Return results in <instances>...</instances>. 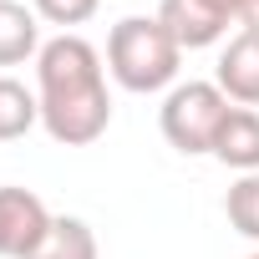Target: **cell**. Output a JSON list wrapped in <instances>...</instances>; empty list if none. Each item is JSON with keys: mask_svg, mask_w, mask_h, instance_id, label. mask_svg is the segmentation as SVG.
<instances>
[{"mask_svg": "<svg viewBox=\"0 0 259 259\" xmlns=\"http://www.w3.org/2000/svg\"><path fill=\"white\" fill-rule=\"evenodd\" d=\"M158 21L173 31V41L183 51H203V46L224 41L229 21H239V0H163Z\"/></svg>", "mask_w": 259, "mask_h": 259, "instance_id": "277c9868", "label": "cell"}, {"mask_svg": "<svg viewBox=\"0 0 259 259\" xmlns=\"http://www.w3.org/2000/svg\"><path fill=\"white\" fill-rule=\"evenodd\" d=\"M239 26L244 31H259V0H239Z\"/></svg>", "mask_w": 259, "mask_h": 259, "instance_id": "4fadbf2b", "label": "cell"}, {"mask_svg": "<svg viewBox=\"0 0 259 259\" xmlns=\"http://www.w3.org/2000/svg\"><path fill=\"white\" fill-rule=\"evenodd\" d=\"M36 122H41V102H36V92H31L26 81H16V76H0V143L26 138Z\"/></svg>", "mask_w": 259, "mask_h": 259, "instance_id": "30bf717a", "label": "cell"}, {"mask_svg": "<svg viewBox=\"0 0 259 259\" xmlns=\"http://www.w3.org/2000/svg\"><path fill=\"white\" fill-rule=\"evenodd\" d=\"M213 81L234 107H259V31H239L224 46V56L213 66Z\"/></svg>", "mask_w": 259, "mask_h": 259, "instance_id": "8992f818", "label": "cell"}, {"mask_svg": "<svg viewBox=\"0 0 259 259\" xmlns=\"http://www.w3.org/2000/svg\"><path fill=\"white\" fill-rule=\"evenodd\" d=\"M224 213H229V224H234L244 239L259 244V173H239V178L229 183V193H224Z\"/></svg>", "mask_w": 259, "mask_h": 259, "instance_id": "8fae6325", "label": "cell"}, {"mask_svg": "<svg viewBox=\"0 0 259 259\" xmlns=\"http://www.w3.org/2000/svg\"><path fill=\"white\" fill-rule=\"evenodd\" d=\"M244 259H259V249H254V254H244Z\"/></svg>", "mask_w": 259, "mask_h": 259, "instance_id": "5bb4252c", "label": "cell"}, {"mask_svg": "<svg viewBox=\"0 0 259 259\" xmlns=\"http://www.w3.org/2000/svg\"><path fill=\"white\" fill-rule=\"evenodd\" d=\"M36 102H41V127L51 143L92 148L112 127V92H107L102 51L76 31L51 36L36 56Z\"/></svg>", "mask_w": 259, "mask_h": 259, "instance_id": "6da1fadb", "label": "cell"}, {"mask_svg": "<svg viewBox=\"0 0 259 259\" xmlns=\"http://www.w3.org/2000/svg\"><path fill=\"white\" fill-rule=\"evenodd\" d=\"M213 158L234 173H259V112L254 107H229L213 138Z\"/></svg>", "mask_w": 259, "mask_h": 259, "instance_id": "52a82bcc", "label": "cell"}, {"mask_svg": "<svg viewBox=\"0 0 259 259\" xmlns=\"http://www.w3.org/2000/svg\"><path fill=\"white\" fill-rule=\"evenodd\" d=\"M26 259H102L97 254V234L87 219H71V213H56L46 239L26 254Z\"/></svg>", "mask_w": 259, "mask_h": 259, "instance_id": "9c48e42d", "label": "cell"}, {"mask_svg": "<svg viewBox=\"0 0 259 259\" xmlns=\"http://www.w3.org/2000/svg\"><path fill=\"white\" fill-rule=\"evenodd\" d=\"M229 97L219 92V81H178L163 107H158V127L168 148H178L183 158H213V138L229 117Z\"/></svg>", "mask_w": 259, "mask_h": 259, "instance_id": "3957f363", "label": "cell"}, {"mask_svg": "<svg viewBox=\"0 0 259 259\" xmlns=\"http://www.w3.org/2000/svg\"><path fill=\"white\" fill-rule=\"evenodd\" d=\"M51 219L56 213L31 188H0V259H26L46 239Z\"/></svg>", "mask_w": 259, "mask_h": 259, "instance_id": "5b68a950", "label": "cell"}, {"mask_svg": "<svg viewBox=\"0 0 259 259\" xmlns=\"http://www.w3.org/2000/svg\"><path fill=\"white\" fill-rule=\"evenodd\" d=\"M41 16L26 11L21 0H0V66H21L31 56H41Z\"/></svg>", "mask_w": 259, "mask_h": 259, "instance_id": "ba28073f", "label": "cell"}, {"mask_svg": "<svg viewBox=\"0 0 259 259\" xmlns=\"http://www.w3.org/2000/svg\"><path fill=\"white\" fill-rule=\"evenodd\" d=\"M183 66V46L158 16H122L107 31V71L122 92H173Z\"/></svg>", "mask_w": 259, "mask_h": 259, "instance_id": "7a4b0ae2", "label": "cell"}, {"mask_svg": "<svg viewBox=\"0 0 259 259\" xmlns=\"http://www.w3.org/2000/svg\"><path fill=\"white\" fill-rule=\"evenodd\" d=\"M31 11L46 21V26H61V36L71 26H87L97 11H102V0H31Z\"/></svg>", "mask_w": 259, "mask_h": 259, "instance_id": "7c38bea8", "label": "cell"}]
</instances>
